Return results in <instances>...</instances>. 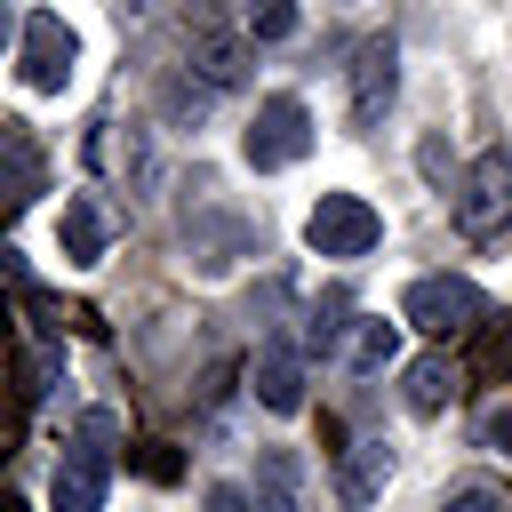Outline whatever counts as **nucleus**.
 <instances>
[{"mask_svg":"<svg viewBox=\"0 0 512 512\" xmlns=\"http://www.w3.org/2000/svg\"><path fill=\"white\" fill-rule=\"evenodd\" d=\"M376 240H384V216L360 192H320L304 216V248L328 264H360V256H376Z\"/></svg>","mask_w":512,"mask_h":512,"instance_id":"1","label":"nucleus"},{"mask_svg":"<svg viewBox=\"0 0 512 512\" xmlns=\"http://www.w3.org/2000/svg\"><path fill=\"white\" fill-rule=\"evenodd\" d=\"M400 320H416V328H432V336H464V328L488 320V296H480V280H464V272H424V280L400 288Z\"/></svg>","mask_w":512,"mask_h":512,"instance_id":"2","label":"nucleus"},{"mask_svg":"<svg viewBox=\"0 0 512 512\" xmlns=\"http://www.w3.org/2000/svg\"><path fill=\"white\" fill-rule=\"evenodd\" d=\"M512 224V152L488 144L464 176H456V232L464 240H496Z\"/></svg>","mask_w":512,"mask_h":512,"instance_id":"3","label":"nucleus"},{"mask_svg":"<svg viewBox=\"0 0 512 512\" xmlns=\"http://www.w3.org/2000/svg\"><path fill=\"white\" fill-rule=\"evenodd\" d=\"M304 152H312V112H304V96H264L256 120H248V136H240V160H248L256 176H272V168H288V160H304Z\"/></svg>","mask_w":512,"mask_h":512,"instance_id":"4","label":"nucleus"},{"mask_svg":"<svg viewBox=\"0 0 512 512\" xmlns=\"http://www.w3.org/2000/svg\"><path fill=\"white\" fill-rule=\"evenodd\" d=\"M72 56H80L72 24H64L56 8H32V16H24V88H32V96H64Z\"/></svg>","mask_w":512,"mask_h":512,"instance_id":"5","label":"nucleus"},{"mask_svg":"<svg viewBox=\"0 0 512 512\" xmlns=\"http://www.w3.org/2000/svg\"><path fill=\"white\" fill-rule=\"evenodd\" d=\"M392 96H400V48H392V32H376L352 48V128H376L392 112Z\"/></svg>","mask_w":512,"mask_h":512,"instance_id":"6","label":"nucleus"},{"mask_svg":"<svg viewBox=\"0 0 512 512\" xmlns=\"http://www.w3.org/2000/svg\"><path fill=\"white\" fill-rule=\"evenodd\" d=\"M104 488H112V456H104V440L80 432V448H64V464L48 472V504L56 512H104Z\"/></svg>","mask_w":512,"mask_h":512,"instance_id":"7","label":"nucleus"},{"mask_svg":"<svg viewBox=\"0 0 512 512\" xmlns=\"http://www.w3.org/2000/svg\"><path fill=\"white\" fill-rule=\"evenodd\" d=\"M248 392L272 408V416H296L304 408V352L296 344H256V360H248Z\"/></svg>","mask_w":512,"mask_h":512,"instance_id":"8","label":"nucleus"},{"mask_svg":"<svg viewBox=\"0 0 512 512\" xmlns=\"http://www.w3.org/2000/svg\"><path fill=\"white\" fill-rule=\"evenodd\" d=\"M384 480H392V448L384 440H352L344 448V464H336V504H376L384 496Z\"/></svg>","mask_w":512,"mask_h":512,"instance_id":"9","label":"nucleus"},{"mask_svg":"<svg viewBox=\"0 0 512 512\" xmlns=\"http://www.w3.org/2000/svg\"><path fill=\"white\" fill-rule=\"evenodd\" d=\"M56 248H64V264H104V208L88 192H72L56 208Z\"/></svg>","mask_w":512,"mask_h":512,"instance_id":"10","label":"nucleus"},{"mask_svg":"<svg viewBox=\"0 0 512 512\" xmlns=\"http://www.w3.org/2000/svg\"><path fill=\"white\" fill-rule=\"evenodd\" d=\"M400 400H408V416H440V408L456 400V360H448V352H424V360H408V376H400Z\"/></svg>","mask_w":512,"mask_h":512,"instance_id":"11","label":"nucleus"},{"mask_svg":"<svg viewBox=\"0 0 512 512\" xmlns=\"http://www.w3.org/2000/svg\"><path fill=\"white\" fill-rule=\"evenodd\" d=\"M32 192H40V152L32 136L0 128V200H32Z\"/></svg>","mask_w":512,"mask_h":512,"instance_id":"12","label":"nucleus"},{"mask_svg":"<svg viewBox=\"0 0 512 512\" xmlns=\"http://www.w3.org/2000/svg\"><path fill=\"white\" fill-rule=\"evenodd\" d=\"M256 512H296V456L288 448L256 456Z\"/></svg>","mask_w":512,"mask_h":512,"instance_id":"13","label":"nucleus"},{"mask_svg":"<svg viewBox=\"0 0 512 512\" xmlns=\"http://www.w3.org/2000/svg\"><path fill=\"white\" fill-rule=\"evenodd\" d=\"M192 64H200V72H208V80H216V88H232V80H240V72H248V48H240V40H224V32H208V24H200V32H192Z\"/></svg>","mask_w":512,"mask_h":512,"instance_id":"14","label":"nucleus"},{"mask_svg":"<svg viewBox=\"0 0 512 512\" xmlns=\"http://www.w3.org/2000/svg\"><path fill=\"white\" fill-rule=\"evenodd\" d=\"M392 352H400V328L392 320H360L352 328V368H384Z\"/></svg>","mask_w":512,"mask_h":512,"instance_id":"15","label":"nucleus"},{"mask_svg":"<svg viewBox=\"0 0 512 512\" xmlns=\"http://www.w3.org/2000/svg\"><path fill=\"white\" fill-rule=\"evenodd\" d=\"M296 32V0H248V40H288Z\"/></svg>","mask_w":512,"mask_h":512,"instance_id":"16","label":"nucleus"},{"mask_svg":"<svg viewBox=\"0 0 512 512\" xmlns=\"http://www.w3.org/2000/svg\"><path fill=\"white\" fill-rule=\"evenodd\" d=\"M440 512H512V496H504V488H488V480H464Z\"/></svg>","mask_w":512,"mask_h":512,"instance_id":"17","label":"nucleus"},{"mask_svg":"<svg viewBox=\"0 0 512 512\" xmlns=\"http://www.w3.org/2000/svg\"><path fill=\"white\" fill-rule=\"evenodd\" d=\"M480 440H488V448H496V456H512V400H504V408H488V416H480Z\"/></svg>","mask_w":512,"mask_h":512,"instance_id":"18","label":"nucleus"},{"mask_svg":"<svg viewBox=\"0 0 512 512\" xmlns=\"http://www.w3.org/2000/svg\"><path fill=\"white\" fill-rule=\"evenodd\" d=\"M208 512H248V488H232V480H216V488H208Z\"/></svg>","mask_w":512,"mask_h":512,"instance_id":"19","label":"nucleus"},{"mask_svg":"<svg viewBox=\"0 0 512 512\" xmlns=\"http://www.w3.org/2000/svg\"><path fill=\"white\" fill-rule=\"evenodd\" d=\"M8 32H16V16H8V0H0V40H8Z\"/></svg>","mask_w":512,"mask_h":512,"instance_id":"20","label":"nucleus"}]
</instances>
